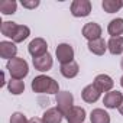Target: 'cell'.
<instances>
[{"label":"cell","instance_id":"10","mask_svg":"<svg viewBox=\"0 0 123 123\" xmlns=\"http://www.w3.org/2000/svg\"><path fill=\"white\" fill-rule=\"evenodd\" d=\"M18 46L13 41H2L0 42V56L3 59L10 61L12 58H16Z\"/></svg>","mask_w":123,"mask_h":123},{"label":"cell","instance_id":"9","mask_svg":"<svg viewBox=\"0 0 123 123\" xmlns=\"http://www.w3.org/2000/svg\"><path fill=\"white\" fill-rule=\"evenodd\" d=\"M32 64L35 67V70L41 71V73H46L52 68V64H54V59L51 56V54H45L42 56H38V58H32Z\"/></svg>","mask_w":123,"mask_h":123},{"label":"cell","instance_id":"1","mask_svg":"<svg viewBox=\"0 0 123 123\" xmlns=\"http://www.w3.org/2000/svg\"><path fill=\"white\" fill-rule=\"evenodd\" d=\"M32 91L38 94H58L59 93V86L58 83L48 75H36L32 83H31Z\"/></svg>","mask_w":123,"mask_h":123},{"label":"cell","instance_id":"5","mask_svg":"<svg viewBox=\"0 0 123 123\" xmlns=\"http://www.w3.org/2000/svg\"><path fill=\"white\" fill-rule=\"evenodd\" d=\"M55 55H56V59L61 62V65L68 64L71 61H74V48L70 43H59L56 46Z\"/></svg>","mask_w":123,"mask_h":123},{"label":"cell","instance_id":"12","mask_svg":"<svg viewBox=\"0 0 123 123\" xmlns=\"http://www.w3.org/2000/svg\"><path fill=\"white\" fill-rule=\"evenodd\" d=\"M100 96H101V93H100V90H98L94 84H88V86H86V87L83 88V91H81V97H83V100H84L86 103H90V104L96 103V101L100 98Z\"/></svg>","mask_w":123,"mask_h":123},{"label":"cell","instance_id":"27","mask_svg":"<svg viewBox=\"0 0 123 123\" xmlns=\"http://www.w3.org/2000/svg\"><path fill=\"white\" fill-rule=\"evenodd\" d=\"M29 123H43V120L38 119V117H32V119H29Z\"/></svg>","mask_w":123,"mask_h":123},{"label":"cell","instance_id":"25","mask_svg":"<svg viewBox=\"0 0 123 123\" xmlns=\"http://www.w3.org/2000/svg\"><path fill=\"white\" fill-rule=\"evenodd\" d=\"M10 123H29V120L26 119V116L20 111H15L10 117Z\"/></svg>","mask_w":123,"mask_h":123},{"label":"cell","instance_id":"13","mask_svg":"<svg viewBox=\"0 0 123 123\" xmlns=\"http://www.w3.org/2000/svg\"><path fill=\"white\" fill-rule=\"evenodd\" d=\"M86 116H87V113H86V110H84L83 107L74 106V107L68 111V114L65 116V119H67L68 123H84Z\"/></svg>","mask_w":123,"mask_h":123},{"label":"cell","instance_id":"7","mask_svg":"<svg viewBox=\"0 0 123 123\" xmlns=\"http://www.w3.org/2000/svg\"><path fill=\"white\" fill-rule=\"evenodd\" d=\"M83 36L91 42V41H96V39H100L101 38V26L96 22H88L83 26V31H81Z\"/></svg>","mask_w":123,"mask_h":123},{"label":"cell","instance_id":"14","mask_svg":"<svg viewBox=\"0 0 123 123\" xmlns=\"http://www.w3.org/2000/svg\"><path fill=\"white\" fill-rule=\"evenodd\" d=\"M65 116L61 113V110L58 107H51L48 109L43 114H42V120L43 123H61Z\"/></svg>","mask_w":123,"mask_h":123},{"label":"cell","instance_id":"15","mask_svg":"<svg viewBox=\"0 0 123 123\" xmlns=\"http://www.w3.org/2000/svg\"><path fill=\"white\" fill-rule=\"evenodd\" d=\"M59 73H61L62 77H65L68 80L70 78H75L78 75V73H80V67H78V64L75 62V61H71V62H68V64H62V65H61Z\"/></svg>","mask_w":123,"mask_h":123},{"label":"cell","instance_id":"20","mask_svg":"<svg viewBox=\"0 0 123 123\" xmlns=\"http://www.w3.org/2000/svg\"><path fill=\"white\" fill-rule=\"evenodd\" d=\"M18 28H19V25L16 23V22H10V20H5V22H2V26H0V32H2V35L3 36H6V38H15V35H16V32H18Z\"/></svg>","mask_w":123,"mask_h":123},{"label":"cell","instance_id":"30","mask_svg":"<svg viewBox=\"0 0 123 123\" xmlns=\"http://www.w3.org/2000/svg\"><path fill=\"white\" fill-rule=\"evenodd\" d=\"M120 67H122V70H123V58H122V61H120Z\"/></svg>","mask_w":123,"mask_h":123},{"label":"cell","instance_id":"19","mask_svg":"<svg viewBox=\"0 0 123 123\" xmlns=\"http://www.w3.org/2000/svg\"><path fill=\"white\" fill-rule=\"evenodd\" d=\"M91 123H110V114L104 109H94L90 114Z\"/></svg>","mask_w":123,"mask_h":123},{"label":"cell","instance_id":"3","mask_svg":"<svg viewBox=\"0 0 123 123\" xmlns=\"http://www.w3.org/2000/svg\"><path fill=\"white\" fill-rule=\"evenodd\" d=\"M55 100H56V107L64 116H67L68 111L74 107V96L70 91H59L55 96Z\"/></svg>","mask_w":123,"mask_h":123},{"label":"cell","instance_id":"2","mask_svg":"<svg viewBox=\"0 0 123 123\" xmlns=\"http://www.w3.org/2000/svg\"><path fill=\"white\" fill-rule=\"evenodd\" d=\"M6 70L10 74V78H15V80H23L29 74V65L26 62V59L19 58V56L7 61Z\"/></svg>","mask_w":123,"mask_h":123},{"label":"cell","instance_id":"21","mask_svg":"<svg viewBox=\"0 0 123 123\" xmlns=\"http://www.w3.org/2000/svg\"><path fill=\"white\" fill-rule=\"evenodd\" d=\"M7 90L10 94L13 96H19L25 91V83L22 80H15V78H10V81H7Z\"/></svg>","mask_w":123,"mask_h":123},{"label":"cell","instance_id":"4","mask_svg":"<svg viewBox=\"0 0 123 123\" xmlns=\"http://www.w3.org/2000/svg\"><path fill=\"white\" fill-rule=\"evenodd\" d=\"M91 13L90 0H74L71 3V15L74 18H86Z\"/></svg>","mask_w":123,"mask_h":123},{"label":"cell","instance_id":"17","mask_svg":"<svg viewBox=\"0 0 123 123\" xmlns=\"http://www.w3.org/2000/svg\"><path fill=\"white\" fill-rule=\"evenodd\" d=\"M107 49L111 55L123 54V36H114L107 41Z\"/></svg>","mask_w":123,"mask_h":123},{"label":"cell","instance_id":"18","mask_svg":"<svg viewBox=\"0 0 123 123\" xmlns=\"http://www.w3.org/2000/svg\"><path fill=\"white\" fill-rule=\"evenodd\" d=\"M107 32H109L110 38L122 36L123 35V19L122 18H116V19L110 20V23L107 26Z\"/></svg>","mask_w":123,"mask_h":123},{"label":"cell","instance_id":"11","mask_svg":"<svg viewBox=\"0 0 123 123\" xmlns=\"http://www.w3.org/2000/svg\"><path fill=\"white\" fill-rule=\"evenodd\" d=\"M93 84L100 90V93H109V91H111V88L114 86V81L107 74H98L94 78V83Z\"/></svg>","mask_w":123,"mask_h":123},{"label":"cell","instance_id":"29","mask_svg":"<svg viewBox=\"0 0 123 123\" xmlns=\"http://www.w3.org/2000/svg\"><path fill=\"white\" fill-rule=\"evenodd\" d=\"M120 86H122V88H123V77L120 78Z\"/></svg>","mask_w":123,"mask_h":123},{"label":"cell","instance_id":"26","mask_svg":"<svg viewBox=\"0 0 123 123\" xmlns=\"http://www.w3.org/2000/svg\"><path fill=\"white\" fill-rule=\"evenodd\" d=\"M39 0H22L20 2V5L25 7V9H35V7H38L39 6Z\"/></svg>","mask_w":123,"mask_h":123},{"label":"cell","instance_id":"22","mask_svg":"<svg viewBox=\"0 0 123 123\" xmlns=\"http://www.w3.org/2000/svg\"><path fill=\"white\" fill-rule=\"evenodd\" d=\"M101 7L107 13H116L123 7V2H120V0H103Z\"/></svg>","mask_w":123,"mask_h":123},{"label":"cell","instance_id":"28","mask_svg":"<svg viewBox=\"0 0 123 123\" xmlns=\"http://www.w3.org/2000/svg\"><path fill=\"white\" fill-rule=\"evenodd\" d=\"M119 111H120V114H122V116H123V103H122V104H120V107H119Z\"/></svg>","mask_w":123,"mask_h":123},{"label":"cell","instance_id":"6","mask_svg":"<svg viewBox=\"0 0 123 123\" xmlns=\"http://www.w3.org/2000/svg\"><path fill=\"white\" fill-rule=\"evenodd\" d=\"M28 51L32 55V58H38L42 56L45 54H48V43L43 38H35L29 42L28 45Z\"/></svg>","mask_w":123,"mask_h":123},{"label":"cell","instance_id":"24","mask_svg":"<svg viewBox=\"0 0 123 123\" xmlns=\"http://www.w3.org/2000/svg\"><path fill=\"white\" fill-rule=\"evenodd\" d=\"M29 35H31L29 26H26V25H19L18 32H16V35H15V38H13L12 41H13L15 43H20V42H23L25 39H28Z\"/></svg>","mask_w":123,"mask_h":123},{"label":"cell","instance_id":"8","mask_svg":"<svg viewBox=\"0 0 123 123\" xmlns=\"http://www.w3.org/2000/svg\"><path fill=\"white\" fill-rule=\"evenodd\" d=\"M122 103H123V94L120 91L111 90V91L104 94V98H103L104 107H107V109H119Z\"/></svg>","mask_w":123,"mask_h":123},{"label":"cell","instance_id":"23","mask_svg":"<svg viewBox=\"0 0 123 123\" xmlns=\"http://www.w3.org/2000/svg\"><path fill=\"white\" fill-rule=\"evenodd\" d=\"M16 9H18V3L15 0H3L2 3H0V12L2 15H13L16 13Z\"/></svg>","mask_w":123,"mask_h":123},{"label":"cell","instance_id":"16","mask_svg":"<svg viewBox=\"0 0 123 123\" xmlns=\"http://www.w3.org/2000/svg\"><path fill=\"white\" fill-rule=\"evenodd\" d=\"M87 46H88V51H90L91 54L98 55V56L104 55V54H106V51H107V42H106L103 38L88 42V43H87Z\"/></svg>","mask_w":123,"mask_h":123}]
</instances>
